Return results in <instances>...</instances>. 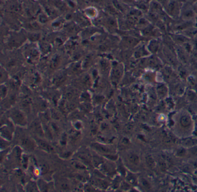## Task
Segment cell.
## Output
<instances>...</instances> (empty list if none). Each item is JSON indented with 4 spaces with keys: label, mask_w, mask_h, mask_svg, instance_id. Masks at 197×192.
I'll return each mask as SVG.
<instances>
[{
    "label": "cell",
    "mask_w": 197,
    "mask_h": 192,
    "mask_svg": "<svg viewBox=\"0 0 197 192\" xmlns=\"http://www.w3.org/2000/svg\"><path fill=\"white\" fill-rule=\"evenodd\" d=\"M37 185L40 191L42 192H49L52 191V189L54 188V185H52L49 182H46L43 179H39L37 181Z\"/></svg>",
    "instance_id": "52a82bcc"
},
{
    "label": "cell",
    "mask_w": 197,
    "mask_h": 192,
    "mask_svg": "<svg viewBox=\"0 0 197 192\" xmlns=\"http://www.w3.org/2000/svg\"><path fill=\"white\" fill-rule=\"evenodd\" d=\"M78 158L80 159L81 162L85 163H90L92 162V157L90 156V155L86 154V152H81L79 153L78 155Z\"/></svg>",
    "instance_id": "8fae6325"
},
{
    "label": "cell",
    "mask_w": 197,
    "mask_h": 192,
    "mask_svg": "<svg viewBox=\"0 0 197 192\" xmlns=\"http://www.w3.org/2000/svg\"><path fill=\"white\" fill-rule=\"evenodd\" d=\"M180 123L183 126L187 127L189 126L191 123V118L189 116H186V115L183 116L181 118Z\"/></svg>",
    "instance_id": "2e32d148"
},
{
    "label": "cell",
    "mask_w": 197,
    "mask_h": 192,
    "mask_svg": "<svg viewBox=\"0 0 197 192\" xmlns=\"http://www.w3.org/2000/svg\"><path fill=\"white\" fill-rule=\"evenodd\" d=\"M61 62V58H60L59 56H56L52 58L50 62V68L52 69H56L60 65Z\"/></svg>",
    "instance_id": "5bb4252c"
},
{
    "label": "cell",
    "mask_w": 197,
    "mask_h": 192,
    "mask_svg": "<svg viewBox=\"0 0 197 192\" xmlns=\"http://www.w3.org/2000/svg\"><path fill=\"white\" fill-rule=\"evenodd\" d=\"M31 129L32 132L39 138L44 137L45 132L43 126L39 120L36 119L32 122L31 125Z\"/></svg>",
    "instance_id": "277c9868"
},
{
    "label": "cell",
    "mask_w": 197,
    "mask_h": 192,
    "mask_svg": "<svg viewBox=\"0 0 197 192\" xmlns=\"http://www.w3.org/2000/svg\"><path fill=\"white\" fill-rule=\"evenodd\" d=\"M25 189L28 192H38L39 188L37 185V182L30 181L25 185Z\"/></svg>",
    "instance_id": "7c38bea8"
},
{
    "label": "cell",
    "mask_w": 197,
    "mask_h": 192,
    "mask_svg": "<svg viewBox=\"0 0 197 192\" xmlns=\"http://www.w3.org/2000/svg\"><path fill=\"white\" fill-rule=\"evenodd\" d=\"M146 161H147V163L148 164V165L151 167H153L156 165L154 159L151 156H147Z\"/></svg>",
    "instance_id": "d6986e66"
},
{
    "label": "cell",
    "mask_w": 197,
    "mask_h": 192,
    "mask_svg": "<svg viewBox=\"0 0 197 192\" xmlns=\"http://www.w3.org/2000/svg\"><path fill=\"white\" fill-rule=\"evenodd\" d=\"M58 187H59V188L60 190L63 191H70L71 188V186L70 183L68 182V181L65 180H61L60 181H59L58 183Z\"/></svg>",
    "instance_id": "30bf717a"
},
{
    "label": "cell",
    "mask_w": 197,
    "mask_h": 192,
    "mask_svg": "<svg viewBox=\"0 0 197 192\" xmlns=\"http://www.w3.org/2000/svg\"><path fill=\"white\" fill-rule=\"evenodd\" d=\"M19 143L20 144L21 148H23L29 152L34 151L37 147L36 141L33 140V139L30 136L27 135H24L20 137Z\"/></svg>",
    "instance_id": "3957f363"
},
{
    "label": "cell",
    "mask_w": 197,
    "mask_h": 192,
    "mask_svg": "<svg viewBox=\"0 0 197 192\" xmlns=\"http://www.w3.org/2000/svg\"><path fill=\"white\" fill-rule=\"evenodd\" d=\"M8 94V88L5 86L1 84V99H3L6 97V96Z\"/></svg>",
    "instance_id": "ac0fdd59"
},
{
    "label": "cell",
    "mask_w": 197,
    "mask_h": 192,
    "mask_svg": "<svg viewBox=\"0 0 197 192\" xmlns=\"http://www.w3.org/2000/svg\"><path fill=\"white\" fill-rule=\"evenodd\" d=\"M13 129L12 126L8 125H2L1 127V138L6 141H10L13 139Z\"/></svg>",
    "instance_id": "5b68a950"
},
{
    "label": "cell",
    "mask_w": 197,
    "mask_h": 192,
    "mask_svg": "<svg viewBox=\"0 0 197 192\" xmlns=\"http://www.w3.org/2000/svg\"><path fill=\"white\" fill-rule=\"evenodd\" d=\"M85 16L89 19H95L97 17L99 12L97 9L93 6L86 8L84 10Z\"/></svg>",
    "instance_id": "ba28073f"
},
{
    "label": "cell",
    "mask_w": 197,
    "mask_h": 192,
    "mask_svg": "<svg viewBox=\"0 0 197 192\" xmlns=\"http://www.w3.org/2000/svg\"><path fill=\"white\" fill-rule=\"evenodd\" d=\"M26 57L27 59H28L31 61H34L35 59H37L38 57V53H37V50L34 49H31L29 50V51L27 53Z\"/></svg>",
    "instance_id": "4fadbf2b"
},
{
    "label": "cell",
    "mask_w": 197,
    "mask_h": 192,
    "mask_svg": "<svg viewBox=\"0 0 197 192\" xmlns=\"http://www.w3.org/2000/svg\"><path fill=\"white\" fill-rule=\"evenodd\" d=\"M13 124L20 127H25L27 125V118L24 112L20 110L14 108L10 112L9 116Z\"/></svg>",
    "instance_id": "6da1fadb"
},
{
    "label": "cell",
    "mask_w": 197,
    "mask_h": 192,
    "mask_svg": "<svg viewBox=\"0 0 197 192\" xmlns=\"http://www.w3.org/2000/svg\"><path fill=\"white\" fill-rule=\"evenodd\" d=\"M92 148L96 153L101 156L107 159H111V157H113V149L108 145H105L103 144L99 143H93L91 144Z\"/></svg>",
    "instance_id": "7a4b0ae2"
},
{
    "label": "cell",
    "mask_w": 197,
    "mask_h": 192,
    "mask_svg": "<svg viewBox=\"0 0 197 192\" xmlns=\"http://www.w3.org/2000/svg\"><path fill=\"white\" fill-rule=\"evenodd\" d=\"M8 79V73L6 71L5 69H3L1 68V83H2L3 82H5Z\"/></svg>",
    "instance_id": "e0dca14e"
},
{
    "label": "cell",
    "mask_w": 197,
    "mask_h": 192,
    "mask_svg": "<svg viewBox=\"0 0 197 192\" xmlns=\"http://www.w3.org/2000/svg\"><path fill=\"white\" fill-rule=\"evenodd\" d=\"M128 159L131 163L134 165H138L139 162V159L138 156L134 153H129L128 154Z\"/></svg>",
    "instance_id": "9a60e30c"
},
{
    "label": "cell",
    "mask_w": 197,
    "mask_h": 192,
    "mask_svg": "<svg viewBox=\"0 0 197 192\" xmlns=\"http://www.w3.org/2000/svg\"><path fill=\"white\" fill-rule=\"evenodd\" d=\"M36 142L37 144V147H38L43 151L48 153H52L54 151V148L48 142L42 139V138L38 139Z\"/></svg>",
    "instance_id": "8992f818"
},
{
    "label": "cell",
    "mask_w": 197,
    "mask_h": 192,
    "mask_svg": "<svg viewBox=\"0 0 197 192\" xmlns=\"http://www.w3.org/2000/svg\"><path fill=\"white\" fill-rule=\"evenodd\" d=\"M121 69L117 65L114 66L112 69V72H111V77H112V80L113 82H116L117 80H118L120 77L121 76Z\"/></svg>",
    "instance_id": "9c48e42d"
}]
</instances>
